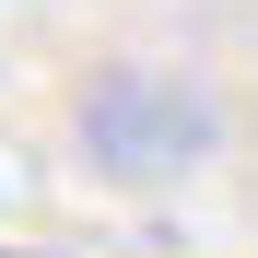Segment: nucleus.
Wrapping results in <instances>:
<instances>
[{"label": "nucleus", "instance_id": "nucleus-1", "mask_svg": "<svg viewBox=\"0 0 258 258\" xmlns=\"http://www.w3.org/2000/svg\"><path fill=\"white\" fill-rule=\"evenodd\" d=\"M82 141H94V164H117V176H164V164H188L211 141V117H200V94H176V82L106 71L94 94H82Z\"/></svg>", "mask_w": 258, "mask_h": 258}]
</instances>
